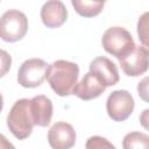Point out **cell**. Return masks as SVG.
I'll use <instances>...</instances> for the list:
<instances>
[{"mask_svg": "<svg viewBox=\"0 0 149 149\" xmlns=\"http://www.w3.org/2000/svg\"><path fill=\"white\" fill-rule=\"evenodd\" d=\"M79 76L78 64L64 59H58L48 65L45 78L52 91L59 97L72 94Z\"/></svg>", "mask_w": 149, "mask_h": 149, "instance_id": "1", "label": "cell"}, {"mask_svg": "<svg viewBox=\"0 0 149 149\" xmlns=\"http://www.w3.org/2000/svg\"><path fill=\"white\" fill-rule=\"evenodd\" d=\"M29 104L30 100L26 98L15 101L7 115V127L17 140L27 139L33 132L34 122Z\"/></svg>", "mask_w": 149, "mask_h": 149, "instance_id": "2", "label": "cell"}, {"mask_svg": "<svg viewBox=\"0 0 149 149\" xmlns=\"http://www.w3.org/2000/svg\"><path fill=\"white\" fill-rule=\"evenodd\" d=\"M101 44L105 51L115 56L118 59L126 56L135 47L133 36L127 29L122 27L108 28L102 35Z\"/></svg>", "mask_w": 149, "mask_h": 149, "instance_id": "3", "label": "cell"}, {"mask_svg": "<svg viewBox=\"0 0 149 149\" xmlns=\"http://www.w3.org/2000/svg\"><path fill=\"white\" fill-rule=\"evenodd\" d=\"M28 30V19L17 9H9L0 17V38L6 42L20 41Z\"/></svg>", "mask_w": 149, "mask_h": 149, "instance_id": "4", "label": "cell"}, {"mask_svg": "<svg viewBox=\"0 0 149 149\" xmlns=\"http://www.w3.org/2000/svg\"><path fill=\"white\" fill-rule=\"evenodd\" d=\"M135 107L132 94L126 90L113 91L106 101V109L108 116L114 121H125L128 119Z\"/></svg>", "mask_w": 149, "mask_h": 149, "instance_id": "5", "label": "cell"}, {"mask_svg": "<svg viewBox=\"0 0 149 149\" xmlns=\"http://www.w3.org/2000/svg\"><path fill=\"white\" fill-rule=\"evenodd\" d=\"M48 64L41 58L24 61L17 71V81L21 86L33 88L40 86L45 79Z\"/></svg>", "mask_w": 149, "mask_h": 149, "instance_id": "6", "label": "cell"}, {"mask_svg": "<svg viewBox=\"0 0 149 149\" xmlns=\"http://www.w3.org/2000/svg\"><path fill=\"white\" fill-rule=\"evenodd\" d=\"M122 71L129 77H137L148 70V49L144 45H135L126 56L119 59Z\"/></svg>", "mask_w": 149, "mask_h": 149, "instance_id": "7", "label": "cell"}, {"mask_svg": "<svg viewBox=\"0 0 149 149\" xmlns=\"http://www.w3.org/2000/svg\"><path fill=\"white\" fill-rule=\"evenodd\" d=\"M48 142L54 149H69L76 143V132L70 123L56 122L48 132Z\"/></svg>", "mask_w": 149, "mask_h": 149, "instance_id": "8", "label": "cell"}, {"mask_svg": "<svg viewBox=\"0 0 149 149\" xmlns=\"http://www.w3.org/2000/svg\"><path fill=\"white\" fill-rule=\"evenodd\" d=\"M106 90L102 81L91 71H88L72 90V94L81 100H91L101 95Z\"/></svg>", "mask_w": 149, "mask_h": 149, "instance_id": "9", "label": "cell"}, {"mask_svg": "<svg viewBox=\"0 0 149 149\" xmlns=\"http://www.w3.org/2000/svg\"><path fill=\"white\" fill-rule=\"evenodd\" d=\"M68 19V9L61 0H48L41 8V20L48 28H58Z\"/></svg>", "mask_w": 149, "mask_h": 149, "instance_id": "10", "label": "cell"}, {"mask_svg": "<svg viewBox=\"0 0 149 149\" xmlns=\"http://www.w3.org/2000/svg\"><path fill=\"white\" fill-rule=\"evenodd\" d=\"M90 71L94 73L106 87L115 85L120 79L116 65L104 56H99L90 63Z\"/></svg>", "mask_w": 149, "mask_h": 149, "instance_id": "11", "label": "cell"}, {"mask_svg": "<svg viewBox=\"0 0 149 149\" xmlns=\"http://www.w3.org/2000/svg\"><path fill=\"white\" fill-rule=\"evenodd\" d=\"M30 114L34 125L40 127H47L52 118V102L45 95H36L30 99Z\"/></svg>", "mask_w": 149, "mask_h": 149, "instance_id": "12", "label": "cell"}, {"mask_svg": "<svg viewBox=\"0 0 149 149\" xmlns=\"http://www.w3.org/2000/svg\"><path fill=\"white\" fill-rule=\"evenodd\" d=\"M71 3L76 13L84 17H93L100 14L105 3L97 2L94 0H71Z\"/></svg>", "mask_w": 149, "mask_h": 149, "instance_id": "13", "label": "cell"}, {"mask_svg": "<svg viewBox=\"0 0 149 149\" xmlns=\"http://www.w3.org/2000/svg\"><path fill=\"white\" fill-rule=\"evenodd\" d=\"M122 147L125 149H146L149 147V137L147 134L139 133V132H132L128 133L122 141Z\"/></svg>", "mask_w": 149, "mask_h": 149, "instance_id": "14", "label": "cell"}, {"mask_svg": "<svg viewBox=\"0 0 149 149\" xmlns=\"http://www.w3.org/2000/svg\"><path fill=\"white\" fill-rule=\"evenodd\" d=\"M85 147L87 149H95V148H114V146L108 142L106 139L101 136H92L87 140Z\"/></svg>", "mask_w": 149, "mask_h": 149, "instance_id": "15", "label": "cell"}, {"mask_svg": "<svg viewBox=\"0 0 149 149\" xmlns=\"http://www.w3.org/2000/svg\"><path fill=\"white\" fill-rule=\"evenodd\" d=\"M12 65V57L6 51L0 49V78L7 74Z\"/></svg>", "mask_w": 149, "mask_h": 149, "instance_id": "16", "label": "cell"}, {"mask_svg": "<svg viewBox=\"0 0 149 149\" xmlns=\"http://www.w3.org/2000/svg\"><path fill=\"white\" fill-rule=\"evenodd\" d=\"M147 17H148V13H144L141 16V19L139 20V23H137L139 38L141 40V42L143 43L144 47L148 45V42H147Z\"/></svg>", "mask_w": 149, "mask_h": 149, "instance_id": "17", "label": "cell"}, {"mask_svg": "<svg viewBox=\"0 0 149 149\" xmlns=\"http://www.w3.org/2000/svg\"><path fill=\"white\" fill-rule=\"evenodd\" d=\"M147 81H148V78L146 77L141 83H139V86H137V91H139V94L141 95V98L147 101L148 98H147Z\"/></svg>", "mask_w": 149, "mask_h": 149, "instance_id": "18", "label": "cell"}, {"mask_svg": "<svg viewBox=\"0 0 149 149\" xmlns=\"http://www.w3.org/2000/svg\"><path fill=\"white\" fill-rule=\"evenodd\" d=\"M8 148H14V146L2 135V134H0V149H8Z\"/></svg>", "mask_w": 149, "mask_h": 149, "instance_id": "19", "label": "cell"}, {"mask_svg": "<svg viewBox=\"0 0 149 149\" xmlns=\"http://www.w3.org/2000/svg\"><path fill=\"white\" fill-rule=\"evenodd\" d=\"M148 112H149L148 109H144V111H143V114L141 115V122H142V125H143L144 128H148V126H147V123H146V122H147V115H148Z\"/></svg>", "mask_w": 149, "mask_h": 149, "instance_id": "20", "label": "cell"}, {"mask_svg": "<svg viewBox=\"0 0 149 149\" xmlns=\"http://www.w3.org/2000/svg\"><path fill=\"white\" fill-rule=\"evenodd\" d=\"M2 107H3V99H2V95L0 93V112L2 111Z\"/></svg>", "mask_w": 149, "mask_h": 149, "instance_id": "21", "label": "cell"}, {"mask_svg": "<svg viewBox=\"0 0 149 149\" xmlns=\"http://www.w3.org/2000/svg\"><path fill=\"white\" fill-rule=\"evenodd\" d=\"M94 1H97V2H101V3H105V2H106V0H94Z\"/></svg>", "mask_w": 149, "mask_h": 149, "instance_id": "22", "label": "cell"}, {"mask_svg": "<svg viewBox=\"0 0 149 149\" xmlns=\"http://www.w3.org/2000/svg\"><path fill=\"white\" fill-rule=\"evenodd\" d=\"M0 1H1V0H0Z\"/></svg>", "mask_w": 149, "mask_h": 149, "instance_id": "23", "label": "cell"}]
</instances>
